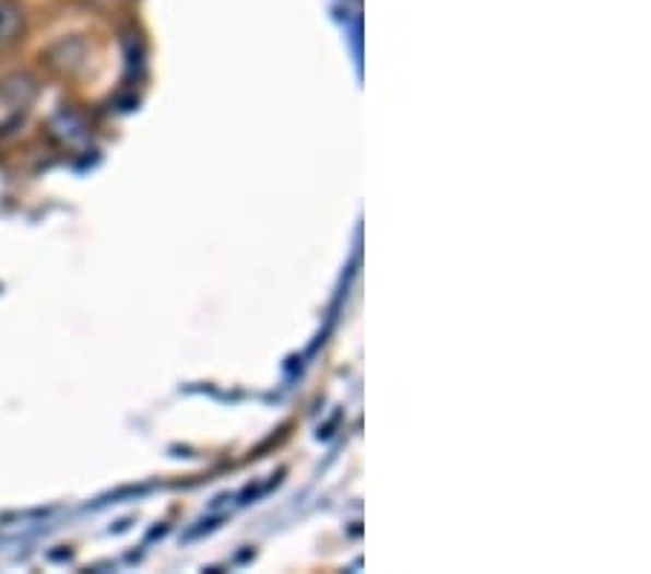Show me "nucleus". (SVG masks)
I'll return each instance as SVG.
<instances>
[{
  "label": "nucleus",
  "instance_id": "1",
  "mask_svg": "<svg viewBox=\"0 0 651 574\" xmlns=\"http://www.w3.org/2000/svg\"><path fill=\"white\" fill-rule=\"evenodd\" d=\"M24 35V9L17 0H0V50Z\"/></svg>",
  "mask_w": 651,
  "mask_h": 574
}]
</instances>
